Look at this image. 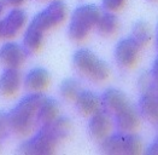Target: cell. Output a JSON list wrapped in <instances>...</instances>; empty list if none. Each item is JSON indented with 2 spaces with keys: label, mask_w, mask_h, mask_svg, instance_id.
<instances>
[{
  "label": "cell",
  "mask_w": 158,
  "mask_h": 155,
  "mask_svg": "<svg viewBox=\"0 0 158 155\" xmlns=\"http://www.w3.org/2000/svg\"><path fill=\"white\" fill-rule=\"evenodd\" d=\"M45 95L42 92H29L7 113L11 133L24 137L36 129V112Z\"/></svg>",
  "instance_id": "2"
},
{
  "label": "cell",
  "mask_w": 158,
  "mask_h": 155,
  "mask_svg": "<svg viewBox=\"0 0 158 155\" xmlns=\"http://www.w3.org/2000/svg\"><path fill=\"white\" fill-rule=\"evenodd\" d=\"M140 122V115L132 103L127 104L122 109L117 110L112 114V124L116 131H123V132H133L139 126Z\"/></svg>",
  "instance_id": "11"
},
{
  "label": "cell",
  "mask_w": 158,
  "mask_h": 155,
  "mask_svg": "<svg viewBox=\"0 0 158 155\" xmlns=\"http://www.w3.org/2000/svg\"><path fill=\"white\" fill-rule=\"evenodd\" d=\"M29 55L22 44L7 40L0 46V63L4 67L19 68Z\"/></svg>",
  "instance_id": "9"
},
{
  "label": "cell",
  "mask_w": 158,
  "mask_h": 155,
  "mask_svg": "<svg viewBox=\"0 0 158 155\" xmlns=\"http://www.w3.org/2000/svg\"><path fill=\"white\" fill-rule=\"evenodd\" d=\"M112 127V115L104 108L100 107L98 110H95L93 114L89 115L88 130L93 138L99 141L103 140L111 132Z\"/></svg>",
  "instance_id": "10"
},
{
  "label": "cell",
  "mask_w": 158,
  "mask_h": 155,
  "mask_svg": "<svg viewBox=\"0 0 158 155\" xmlns=\"http://www.w3.org/2000/svg\"><path fill=\"white\" fill-rule=\"evenodd\" d=\"M50 80V73L45 68L35 67L27 72L22 84L28 92H42L48 86Z\"/></svg>",
  "instance_id": "14"
},
{
  "label": "cell",
  "mask_w": 158,
  "mask_h": 155,
  "mask_svg": "<svg viewBox=\"0 0 158 155\" xmlns=\"http://www.w3.org/2000/svg\"><path fill=\"white\" fill-rule=\"evenodd\" d=\"M28 15L21 7H12L0 18V40L13 39L27 24Z\"/></svg>",
  "instance_id": "7"
},
{
  "label": "cell",
  "mask_w": 158,
  "mask_h": 155,
  "mask_svg": "<svg viewBox=\"0 0 158 155\" xmlns=\"http://www.w3.org/2000/svg\"><path fill=\"white\" fill-rule=\"evenodd\" d=\"M26 0H5L6 5L11 6V7H19Z\"/></svg>",
  "instance_id": "25"
},
{
  "label": "cell",
  "mask_w": 158,
  "mask_h": 155,
  "mask_svg": "<svg viewBox=\"0 0 158 155\" xmlns=\"http://www.w3.org/2000/svg\"><path fill=\"white\" fill-rule=\"evenodd\" d=\"M6 2H5V0H0V18L2 17V15L5 12V9H6Z\"/></svg>",
  "instance_id": "26"
},
{
  "label": "cell",
  "mask_w": 158,
  "mask_h": 155,
  "mask_svg": "<svg viewBox=\"0 0 158 155\" xmlns=\"http://www.w3.org/2000/svg\"><path fill=\"white\" fill-rule=\"evenodd\" d=\"M59 115V103L52 97H44L36 112V127L53 120Z\"/></svg>",
  "instance_id": "17"
},
{
  "label": "cell",
  "mask_w": 158,
  "mask_h": 155,
  "mask_svg": "<svg viewBox=\"0 0 158 155\" xmlns=\"http://www.w3.org/2000/svg\"><path fill=\"white\" fill-rule=\"evenodd\" d=\"M145 153L148 155H158V135L155 137V140L148 144Z\"/></svg>",
  "instance_id": "23"
},
{
  "label": "cell",
  "mask_w": 158,
  "mask_h": 155,
  "mask_svg": "<svg viewBox=\"0 0 158 155\" xmlns=\"http://www.w3.org/2000/svg\"><path fill=\"white\" fill-rule=\"evenodd\" d=\"M76 110L80 114L89 116L100 108V96L91 90H82L74 100Z\"/></svg>",
  "instance_id": "16"
},
{
  "label": "cell",
  "mask_w": 158,
  "mask_h": 155,
  "mask_svg": "<svg viewBox=\"0 0 158 155\" xmlns=\"http://www.w3.org/2000/svg\"><path fill=\"white\" fill-rule=\"evenodd\" d=\"M129 103L131 101L128 100L126 93L115 87L106 89L100 96V107L107 110L111 115Z\"/></svg>",
  "instance_id": "15"
},
{
  "label": "cell",
  "mask_w": 158,
  "mask_h": 155,
  "mask_svg": "<svg viewBox=\"0 0 158 155\" xmlns=\"http://www.w3.org/2000/svg\"><path fill=\"white\" fill-rule=\"evenodd\" d=\"M126 0H102V6L106 11H118L123 7Z\"/></svg>",
  "instance_id": "22"
},
{
  "label": "cell",
  "mask_w": 158,
  "mask_h": 155,
  "mask_svg": "<svg viewBox=\"0 0 158 155\" xmlns=\"http://www.w3.org/2000/svg\"><path fill=\"white\" fill-rule=\"evenodd\" d=\"M156 93H157V96H158V86H157V90H156Z\"/></svg>",
  "instance_id": "29"
},
{
  "label": "cell",
  "mask_w": 158,
  "mask_h": 155,
  "mask_svg": "<svg viewBox=\"0 0 158 155\" xmlns=\"http://www.w3.org/2000/svg\"><path fill=\"white\" fill-rule=\"evenodd\" d=\"M150 1H157V0H150Z\"/></svg>",
  "instance_id": "30"
},
{
  "label": "cell",
  "mask_w": 158,
  "mask_h": 155,
  "mask_svg": "<svg viewBox=\"0 0 158 155\" xmlns=\"http://www.w3.org/2000/svg\"><path fill=\"white\" fill-rule=\"evenodd\" d=\"M23 78L18 68L5 67L0 74V95L10 97L16 95L21 89Z\"/></svg>",
  "instance_id": "12"
},
{
  "label": "cell",
  "mask_w": 158,
  "mask_h": 155,
  "mask_svg": "<svg viewBox=\"0 0 158 155\" xmlns=\"http://www.w3.org/2000/svg\"><path fill=\"white\" fill-rule=\"evenodd\" d=\"M150 75H151V78H152L156 82H158V55L156 56V58H155V61H153V63H152Z\"/></svg>",
  "instance_id": "24"
},
{
  "label": "cell",
  "mask_w": 158,
  "mask_h": 155,
  "mask_svg": "<svg viewBox=\"0 0 158 155\" xmlns=\"http://www.w3.org/2000/svg\"><path fill=\"white\" fill-rule=\"evenodd\" d=\"M141 138L133 132H110L100 140V152L107 155H136L141 152Z\"/></svg>",
  "instance_id": "5"
},
{
  "label": "cell",
  "mask_w": 158,
  "mask_h": 155,
  "mask_svg": "<svg viewBox=\"0 0 158 155\" xmlns=\"http://www.w3.org/2000/svg\"><path fill=\"white\" fill-rule=\"evenodd\" d=\"M119 27L118 17L112 11H104L100 12V16L95 23V30L102 37H110L117 32Z\"/></svg>",
  "instance_id": "18"
},
{
  "label": "cell",
  "mask_w": 158,
  "mask_h": 155,
  "mask_svg": "<svg viewBox=\"0 0 158 155\" xmlns=\"http://www.w3.org/2000/svg\"><path fill=\"white\" fill-rule=\"evenodd\" d=\"M71 126V120L68 116L58 115L36 127V132L21 144L19 152L28 155L52 154L58 144L69 137Z\"/></svg>",
  "instance_id": "1"
},
{
  "label": "cell",
  "mask_w": 158,
  "mask_h": 155,
  "mask_svg": "<svg viewBox=\"0 0 158 155\" xmlns=\"http://www.w3.org/2000/svg\"><path fill=\"white\" fill-rule=\"evenodd\" d=\"M81 91L80 82L74 78H68L62 81L59 86V93L65 101H74Z\"/></svg>",
  "instance_id": "19"
},
{
  "label": "cell",
  "mask_w": 158,
  "mask_h": 155,
  "mask_svg": "<svg viewBox=\"0 0 158 155\" xmlns=\"http://www.w3.org/2000/svg\"><path fill=\"white\" fill-rule=\"evenodd\" d=\"M132 37L141 47H144L147 45V42L150 41L151 39V30H150V27L148 24L144 22V21H138L132 29Z\"/></svg>",
  "instance_id": "20"
},
{
  "label": "cell",
  "mask_w": 158,
  "mask_h": 155,
  "mask_svg": "<svg viewBox=\"0 0 158 155\" xmlns=\"http://www.w3.org/2000/svg\"><path fill=\"white\" fill-rule=\"evenodd\" d=\"M73 65L82 77L93 82H102L110 75V67L92 50L82 47L73 56Z\"/></svg>",
  "instance_id": "3"
},
{
  "label": "cell",
  "mask_w": 158,
  "mask_h": 155,
  "mask_svg": "<svg viewBox=\"0 0 158 155\" xmlns=\"http://www.w3.org/2000/svg\"><path fill=\"white\" fill-rule=\"evenodd\" d=\"M66 15L68 7L65 2L63 0H52L44 10H41L33 17L28 27L45 34L50 29L63 23L66 18Z\"/></svg>",
  "instance_id": "6"
},
{
  "label": "cell",
  "mask_w": 158,
  "mask_h": 155,
  "mask_svg": "<svg viewBox=\"0 0 158 155\" xmlns=\"http://www.w3.org/2000/svg\"><path fill=\"white\" fill-rule=\"evenodd\" d=\"M10 133H11V131L9 127L7 113L0 112V147L2 145V143L5 142V140L9 137Z\"/></svg>",
  "instance_id": "21"
},
{
  "label": "cell",
  "mask_w": 158,
  "mask_h": 155,
  "mask_svg": "<svg viewBox=\"0 0 158 155\" xmlns=\"http://www.w3.org/2000/svg\"><path fill=\"white\" fill-rule=\"evenodd\" d=\"M141 49L143 47L132 37L121 39L116 44L114 51V57L117 65L123 69L132 68L136 63Z\"/></svg>",
  "instance_id": "8"
},
{
  "label": "cell",
  "mask_w": 158,
  "mask_h": 155,
  "mask_svg": "<svg viewBox=\"0 0 158 155\" xmlns=\"http://www.w3.org/2000/svg\"><path fill=\"white\" fill-rule=\"evenodd\" d=\"M156 47L158 50V26H157V33H156Z\"/></svg>",
  "instance_id": "27"
},
{
  "label": "cell",
  "mask_w": 158,
  "mask_h": 155,
  "mask_svg": "<svg viewBox=\"0 0 158 155\" xmlns=\"http://www.w3.org/2000/svg\"><path fill=\"white\" fill-rule=\"evenodd\" d=\"M136 109L139 112V115L153 125L158 120V96L156 91L141 92V96L136 104Z\"/></svg>",
  "instance_id": "13"
},
{
  "label": "cell",
  "mask_w": 158,
  "mask_h": 155,
  "mask_svg": "<svg viewBox=\"0 0 158 155\" xmlns=\"http://www.w3.org/2000/svg\"><path fill=\"white\" fill-rule=\"evenodd\" d=\"M153 127H155V130H156V131L158 132V120L156 121V122H155V124H153Z\"/></svg>",
  "instance_id": "28"
},
{
  "label": "cell",
  "mask_w": 158,
  "mask_h": 155,
  "mask_svg": "<svg viewBox=\"0 0 158 155\" xmlns=\"http://www.w3.org/2000/svg\"><path fill=\"white\" fill-rule=\"evenodd\" d=\"M100 16V9L94 4H83L77 6L70 17L68 24V35L74 41H82L95 27Z\"/></svg>",
  "instance_id": "4"
}]
</instances>
